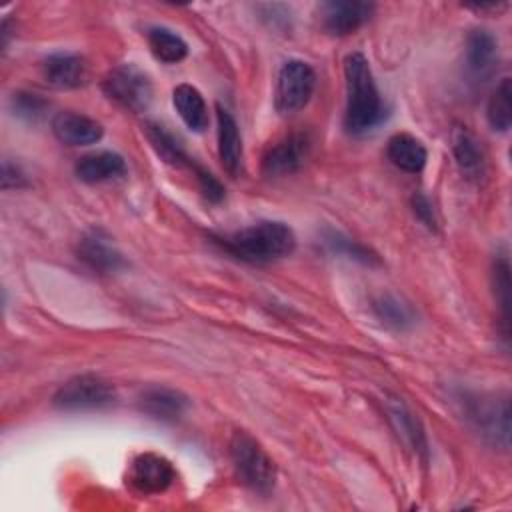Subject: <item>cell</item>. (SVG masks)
Listing matches in <instances>:
<instances>
[{
	"instance_id": "1",
	"label": "cell",
	"mask_w": 512,
	"mask_h": 512,
	"mask_svg": "<svg viewBox=\"0 0 512 512\" xmlns=\"http://www.w3.org/2000/svg\"><path fill=\"white\" fill-rule=\"evenodd\" d=\"M346 76V114L344 126L350 134L362 136L374 130L386 116L370 64L364 54L352 52L344 60Z\"/></svg>"
},
{
	"instance_id": "2",
	"label": "cell",
	"mask_w": 512,
	"mask_h": 512,
	"mask_svg": "<svg viewBox=\"0 0 512 512\" xmlns=\"http://www.w3.org/2000/svg\"><path fill=\"white\" fill-rule=\"evenodd\" d=\"M214 242L242 262L270 264L292 254L296 236L284 222L260 220L228 236H214Z\"/></svg>"
},
{
	"instance_id": "3",
	"label": "cell",
	"mask_w": 512,
	"mask_h": 512,
	"mask_svg": "<svg viewBox=\"0 0 512 512\" xmlns=\"http://www.w3.org/2000/svg\"><path fill=\"white\" fill-rule=\"evenodd\" d=\"M230 460L238 480L258 492L268 494L276 484V466L254 436L236 430L230 438Z\"/></svg>"
},
{
	"instance_id": "4",
	"label": "cell",
	"mask_w": 512,
	"mask_h": 512,
	"mask_svg": "<svg viewBox=\"0 0 512 512\" xmlns=\"http://www.w3.org/2000/svg\"><path fill=\"white\" fill-rule=\"evenodd\" d=\"M116 400V388L96 374H80L66 380L54 394L52 404L66 412L100 410Z\"/></svg>"
},
{
	"instance_id": "5",
	"label": "cell",
	"mask_w": 512,
	"mask_h": 512,
	"mask_svg": "<svg viewBox=\"0 0 512 512\" xmlns=\"http://www.w3.org/2000/svg\"><path fill=\"white\" fill-rule=\"evenodd\" d=\"M102 90L112 102L130 112H142L152 102V82L134 64L112 68L102 80Z\"/></svg>"
},
{
	"instance_id": "6",
	"label": "cell",
	"mask_w": 512,
	"mask_h": 512,
	"mask_svg": "<svg viewBox=\"0 0 512 512\" xmlns=\"http://www.w3.org/2000/svg\"><path fill=\"white\" fill-rule=\"evenodd\" d=\"M316 74L304 60H288L280 68L276 82V110L280 114H294L302 110L314 94Z\"/></svg>"
},
{
	"instance_id": "7",
	"label": "cell",
	"mask_w": 512,
	"mask_h": 512,
	"mask_svg": "<svg viewBox=\"0 0 512 512\" xmlns=\"http://www.w3.org/2000/svg\"><path fill=\"white\" fill-rule=\"evenodd\" d=\"M468 418L474 428L494 446L508 448L510 402L508 398H480L468 402Z\"/></svg>"
},
{
	"instance_id": "8",
	"label": "cell",
	"mask_w": 512,
	"mask_h": 512,
	"mask_svg": "<svg viewBox=\"0 0 512 512\" xmlns=\"http://www.w3.org/2000/svg\"><path fill=\"white\" fill-rule=\"evenodd\" d=\"M312 148V140L306 132H292L274 142L264 158H262V172L272 178L294 174L302 168L304 160L308 158Z\"/></svg>"
},
{
	"instance_id": "9",
	"label": "cell",
	"mask_w": 512,
	"mask_h": 512,
	"mask_svg": "<svg viewBox=\"0 0 512 512\" xmlns=\"http://www.w3.org/2000/svg\"><path fill=\"white\" fill-rule=\"evenodd\" d=\"M176 480V470L168 458L156 452L138 454L128 470V482L142 494L166 492Z\"/></svg>"
},
{
	"instance_id": "10",
	"label": "cell",
	"mask_w": 512,
	"mask_h": 512,
	"mask_svg": "<svg viewBox=\"0 0 512 512\" xmlns=\"http://www.w3.org/2000/svg\"><path fill=\"white\" fill-rule=\"evenodd\" d=\"M374 14V4L364 0H330L320 6V20L326 32L346 36L362 28Z\"/></svg>"
},
{
	"instance_id": "11",
	"label": "cell",
	"mask_w": 512,
	"mask_h": 512,
	"mask_svg": "<svg viewBox=\"0 0 512 512\" xmlns=\"http://www.w3.org/2000/svg\"><path fill=\"white\" fill-rule=\"evenodd\" d=\"M76 254L88 268H92L96 272H102V274L118 272L126 266V260H124L122 252L100 230H90L88 234H84L78 240Z\"/></svg>"
},
{
	"instance_id": "12",
	"label": "cell",
	"mask_w": 512,
	"mask_h": 512,
	"mask_svg": "<svg viewBox=\"0 0 512 512\" xmlns=\"http://www.w3.org/2000/svg\"><path fill=\"white\" fill-rule=\"evenodd\" d=\"M498 40L492 32L476 28L466 38V70L476 82L488 80L498 68Z\"/></svg>"
},
{
	"instance_id": "13",
	"label": "cell",
	"mask_w": 512,
	"mask_h": 512,
	"mask_svg": "<svg viewBox=\"0 0 512 512\" xmlns=\"http://www.w3.org/2000/svg\"><path fill=\"white\" fill-rule=\"evenodd\" d=\"M42 76L52 88H78L88 78V66L80 54L54 52L42 62Z\"/></svg>"
},
{
	"instance_id": "14",
	"label": "cell",
	"mask_w": 512,
	"mask_h": 512,
	"mask_svg": "<svg viewBox=\"0 0 512 512\" xmlns=\"http://www.w3.org/2000/svg\"><path fill=\"white\" fill-rule=\"evenodd\" d=\"M52 132L66 146L96 144L104 134L100 122L74 110L58 112L52 120Z\"/></svg>"
},
{
	"instance_id": "15",
	"label": "cell",
	"mask_w": 512,
	"mask_h": 512,
	"mask_svg": "<svg viewBox=\"0 0 512 512\" xmlns=\"http://www.w3.org/2000/svg\"><path fill=\"white\" fill-rule=\"evenodd\" d=\"M452 154L458 170L472 182H480L486 176V154L472 130L466 126H454L452 130Z\"/></svg>"
},
{
	"instance_id": "16",
	"label": "cell",
	"mask_w": 512,
	"mask_h": 512,
	"mask_svg": "<svg viewBox=\"0 0 512 512\" xmlns=\"http://www.w3.org/2000/svg\"><path fill=\"white\" fill-rule=\"evenodd\" d=\"M188 406V396L168 386H150L138 396V408L150 418L162 422H174L182 418Z\"/></svg>"
},
{
	"instance_id": "17",
	"label": "cell",
	"mask_w": 512,
	"mask_h": 512,
	"mask_svg": "<svg viewBox=\"0 0 512 512\" xmlns=\"http://www.w3.org/2000/svg\"><path fill=\"white\" fill-rule=\"evenodd\" d=\"M216 120H218V156L224 170L230 176H238L242 172L244 152H242V136L234 116L222 106H216Z\"/></svg>"
},
{
	"instance_id": "18",
	"label": "cell",
	"mask_w": 512,
	"mask_h": 512,
	"mask_svg": "<svg viewBox=\"0 0 512 512\" xmlns=\"http://www.w3.org/2000/svg\"><path fill=\"white\" fill-rule=\"evenodd\" d=\"M74 172L86 184L110 182L126 176V160L118 152L98 150L78 158Z\"/></svg>"
},
{
	"instance_id": "19",
	"label": "cell",
	"mask_w": 512,
	"mask_h": 512,
	"mask_svg": "<svg viewBox=\"0 0 512 512\" xmlns=\"http://www.w3.org/2000/svg\"><path fill=\"white\" fill-rule=\"evenodd\" d=\"M386 412L400 440L424 458L428 454V442H426V434L420 420L410 412V408L404 402L396 398L386 404Z\"/></svg>"
},
{
	"instance_id": "20",
	"label": "cell",
	"mask_w": 512,
	"mask_h": 512,
	"mask_svg": "<svg viewBox=\"0 0 512 512\" xmlns=\"http://www.w3.org/2000/svg\"><path fill=\"white\" fill-rule=\"evenodd\" d=\"M386 152H388L390 162L408 174H418L426 166V158H428L424 144L406 132L394 134L388 140Z\"/></svg>"
},
{
	"instance_id": "21",
	"label": "cell",
	"mask_w": 512,
	"mask_h": 512,
	"mask_svg": "<svg viewBox=\"0 0 512 512\" xmlns=\"http://www.w3.org/2000/svg\"><path fill=\"white\" fill-rule=\"evenodd\" d=\"M172 102H174V108L178 110L180 118L184 120V124L190 130L202 132L208 126L206 102L194 86H190V84L176 86L172 92Z\"/></svg>"
},
{
	"instance_id": "22",
	"label": "cell",
	"mask_w": 512,
	"mask_h": 512,
	"mask_svg": "<svg viewBox=\"0 0 512 512\" xmlns=\"http://www.w3.org/2000/svg\"><path fill=\"white\" fill-rule=\"evenodd\" d=\"M144 134L152 146V150L158 154L160 160H164L166 164L170 166H190L192 168V158L184 152L180 140L168 132L162 124H156V122H146L144 124Z\"/></svg>"
},
{
	"instance_id": "23",
	"label": "cell",
	"mask_w": 512,
	"mask_h": 512,
	"mask_svg": "<svg viewBox=\"0 0 512 512\" xmlns=\"http://www.w3.org/2000/svg\"><path fill=\"white\" fill-rule=\"evenodd\" d=\"M146 38L154 58L164 64H178L188 56V44L170 28L154 26L148 30Z\"/></svg>"
},
{
	"instance_id": "24",
	"label": "cell",
	"mask_w": 512,
	"mask_h": 512,
	"mask_svg": "<svg viewBox=\"0 0 512 512\" xmlns=\"http://www.w3.org/2000/svg\"><path fill=\"white\" fill-rule=\"evenodd\" d=\"M488 122L498 132H508L512 124V84L510 78H502V82L496 86L494 94L488 100L486 108Z\"/></svg>"
},
{
	"instance_id": "25",
	"label": "cell",
	"mask_w": 512,
	"mask_h": 512,
	"mask_svg": "<svg viewBox=\"0 0 512 512\" xmlns=\"http://www.w3.org/2000/svg\"><path fill=\"white\" fill-rule=\"evenodd\" d=\"M372 310L378 316V320H382L386 326L396 328V330H404L414 322L412 308L392 294L378 296L372 302Z\"/></svg>"
},
{
	"instance_id": "26",
	"label": "cell",
	"mask_w": 512,
	"mask_h": 512,
	"mask_svg": "<svg viewBox=\"0 0 512 512\" xmlns=\"http://www.w3.org/2000/svg\"><path fill=\"white\" fill-rule=\"evenodd\" d=\"M324 244L330 252L342 254L346 258H352V260H358V262H364V264H372V262L378 260L376 254L370 248L342 236L340 232H326L324 234Z\"/></svg>"
},
{
	"instance_id": "27",
	"label": "cell",
	"mask_w": 512,
	"mask_h": 512,
	"mask_svg": "<svg viewBox=\"0 0 512 512\" xmlns=\"http://www.w3.org/2000/svg\"><path fill=\"white\" fill-rule=\"evenodd\" d=\"M10 108H12L14 116L32 122V120H38L40 116H44L48 102L32 92H16L10 98Z\"/></svg>"
},
{
	"instance_id": "28",
	"label": "cell",
	"mask_w": 512,
	"mask_h": 512,
	"mask_svg": "<svg viewBox=\"0 0 512 512\" xmlns=\"http://www.w3.org/2000/svg\"><path fill=\"white\" fill-rule=\"evenodd\" d=\"M494 292L502 308L504 324L508 326V306H510V264L506 256L496 258L494 262Z\"/></svg>"
},
{
	"instance_id": "29",
	"label": "cell",
	"mask_w": 512,
	"mask_h": 512,
	"mask_svg": "<svg viewBox=\"0 0 512 512\" xmlns=\"http://www.w3.org/2000/svg\"><path fill=\"white\" fill-rule=\"evenodd\" d=\"M192 170H194V176L198 180V186H200V192L202 196L212 202V204H218L222 198H224V186L220 184V180L210 174L208 170H204L202 166L198 164H192Z\"/></svg>"
},
{
	"instance_id": "30",
	"label": "cell",
	"mask_w": 512,
	"mask_h": 512,
	"mask_svg": "<svg viewBox=\"0 0 512 512\" xmlns=\"http://www.w3.org/2000/svg\"><path fill=\"white\" fill-rule=\"evenodd\" d=\"M412 208H414V214L418 216V220H420L426 228H430V230L436 228L434 208H432L430 200H428L424 194H414V196H412Z\"/></svg>"
},
{
	"instance_id": "31",
	"label": "cell",
	"mask_w": 512,
	"mask_h": 512,
	"mask_svg": "<svg viewBox=\"0 0 512 512\" xmlns=\"http://www.w3.org/2000/svg\"><path fill=\"white\" fill-rule=\"evenodd\" d=\"M22 186H26L24 172L16 164H10L6 160L2 164V188L8 190V188H22Z\"/></svg>"
},
{
	"instance_id": "32",
	"label": "cell",
	"mask_w": 512,
	"mask_h": 512,
	"mask_svg": "<svg viewBox=\"0 0 512 512\" xmlns=\"http://www.w3.org/2000/svg\"><path fill=\"white\" fill-rule=\"evenodd\" d=\"M470 8L478 12H494L496 16L508 8V2H488V4H472Z\"/></svg>"
}]
</instances>
